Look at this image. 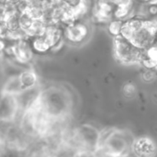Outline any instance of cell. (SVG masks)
Masks as SVG:
<instances>
[{
	"instance_id": "30bf717a",
	"label": "cell",
	"mask_w": 157,
	"mask_h": 157,
	"mask_svg": "<svg viewBox=\"0 0 157 157\" xmlns=\"http://www.w3.org/2000/svg\"><path fill=\"white\" fill-rule=\"evenodd\" d=\"M31 46L35 55H44L52 51V44L44 35L29 38Z\"/></svg>"
},
{
	"instance_id": "ac0fdd59",
	"label": "cell",
	"mask_w": 157,
	"mask_h": 157,
	"mask_svg": "<svg viewBox=\"0 0 157 157\" xmlns=\"http://www.w3.org/2000/svg\"><path fill=\"white\" fill-rule=\"evenodd\" d=\"M117 6H133V0H114L113 2Z\"/></svg>"
},
{
	"instance_id": "e0dca14e",
	"label": "cell",
	"mask_w": 157,
	"mask_h": 157,
	"mask_svg": "<svg viewBox=\"0 0 157 157\" xmlns=\"http://www.w3.org/2000/svg\"><path fill=\"white\" fill-rule=\"evenodd\" d=\"M124 92L126 96L127 97H133L136 92V87L133 84H128L124 87Z\"/></svg>"
},
{
	"instance_id": "9a60e30c",
	"label": "cell",
	"mask_w": 157,
	"mask_h": 157,
	"mask_svg": "<svg viewBox=\"0 0 157 157\" xmlns=\"http://www.w3.org/2000/svg\"><path fill=\"white\" fill-rule=\"evenodd\" d=\"M156 71L154 69L146 68L142 75V78L146 82H150L156 78Z\"/></svg>"
},
{
	"instance_id": "7c38bea8",
	"label": "cell",
	"mask_w": 157,
	"mask_h": 157,
	"mask_svg": "<svg viewBox=\"0 0 157 157\" xmlns=\"http://www.w3.org/2000/svg\"><path fill=\"white\" fill-rule=\"evenodd\" d=\"M47 25V23L43 20V18L34 20L32 26L27 32L29 38L44 35Z\"/></svg>"
},
{
	"instance_id": "4fadbf2b",
	"label": "cell",
	"mask_w": 157,
	"mask_h": 157,
	"mask_svg": "<svg viewBox=\"0 0 157 157\" xmlns=\"http://www.w3.org/2000/svg\"><path fill=\"white\" fill-rule=\"evenodd\" d=\"M124 22V20L117 19V18H113L111 21H109L107 23V30H108L109 34L113 37L121 35Z\"/></svg>"
},
{
	"instance_id": "603a6c76",
	"label": "cell",
	"mask_w": 157,
	"mask_h": 157,
	"mask_svg": "<svg viewBox=\"0 0 157 157\" xmlns=\"http://www.w3.org/2000/svg\"><path fill=\"white\" fill-rule=\"evenodd\" d=\"M150 3H154V4H157V0H153V1Z\"/></svg>"
},
{
	"instance_id": "52a82bcc",
	"label": "cell",
	"mask_w": 157,
	"mask_h": 157,
	"mask_svg": "<svg viewBox=\"0 0 157 157\" xmlns=\"http://www.w3.org/2000/svg\"><path fill=\"white\" fill-rule=\"evenodd\" d=\"M59 23L48 24L46 27L44 35L52 44V51L61 48L64 41V28Z\"/></svg>"
},
{
	"instance_id": "8fae6325",
	"label": "cell",
	"mask_w": 157,
	"mask_h": 157,
	"mask_svg": "<svg viewBox=\"0 0 157 157\" xmlns=\"http://www.w3.org/2000/svg\"><path fill=\"white\" fill-rule=\"evenodd\" d=\"M19 79L24 90L36 87L38 85V76L36 72L30 67L24 69L19 74Z\"/></svg>"
},
{
	"instance_id": "7a4b0ae2",
	"label": "cell",
	"mask_w": 157,
	"mask_h": 157,
	"mask_svg": "<svg viewBox=\"0 0 157 157\" xmlns=\"http://www.w3.org/2000/svg\"><path fill=\"white\" fill-rule=\"evenodd\" d=\"M113 49L116 58L121 62L127 64H140L143 49L121 35L114 37Z\"/></svg>"
},
{
	"instance_id": "6da1fadb",
	"label": "cell",
	"mask_w": 157,
	"mask_h": 157,
	"mask_svg": "<svg viewBox=\"0 0 157 157\" xmlns=\"http://www.w3.org/2000/svg\"><path fill=\"white\" fill-rule=\"evenodd\" d=\"M134 140H130V136L127 133L121 130H107L104 133V147L105 153L116 157H122L125 156V153L131 149L132 144Z\"/></svg>"
},
{
	"instance_id": "3957f363",
	"label": "cell",
	"mask_w": 157,
	"mask_h": 157,
	"mask_svg": "<svg viewBox=\"0 0 157 157\" xmlns=\"http://www.w3.org/2000/svg\"><path fill=\"white\" fill-rule=\"evenodd\" d=\"M90 33V27L83 19L76 20L71 24L64 27V41L75 45L84 42Z\"/></svg>"
},
{
	"instance_id": "ffe728a7",
	"label": "cell",
	"mask_w": 157,
	"mask_h": 157,
	"mask_svg": "<svg viewBox=\"0 0 157 157\" xmlns=\"http://www.w3.org/2000/svg\"><path fill=\"white\" fill-rule=\"evenodd\" d=\"M6 44L4 41V40L0 38V60L3 58L4 54L6 53Z\"/></svg>"
},
{
	"instance_id": "44dd1931",
	"label": "cell",
	"mask_w": 157,
	"mask_h": 157,
	"mask_svg": "<svg viewBox=\"0 0 157 157\" xmlns=\"http://www.w3.org/2000/svg\"><path fill=\"white\" fill-rule=\"evenodd\" d=\"M5 21L4 5H0V22Z\"/></svg>"
},
{
	"instance_id": "5bb4252c",
	"label": "cell",
	"mask_w": 157,
	"mask_h": 157,
	"mask_svg": "<svg viewBox=\"0 0 157 157\" xmlns=\"http://www.w3.org/2000/svg\"><path fill=\"white\" fill-rule=\"evenodd\" d=\"M34 20L35 19H33L27 12L20 13V15H19L20 27H21V29H25L26 32H28V30H29V29L31 28V26H32Z\"/></svg>"
},
{
	"instance_id": "8992f818",
	"label": "cell",
	"mask_w": 157,
	"mask_h": 157,
	"mask_svg": "<svg viewBox=\"0 0 157 157\" xmlns=\"http://www.w3.org/2000/svg\"><path fill=\"white\" fill-rule=\"evenodd\" d=\"M116 5L109 0H98L93 8L94 17L100 22H107L113 19Z\"/></svg>"
},
{
	"instance_id": "277c9868",
	"label": "cell",
	"mask_w": 157,
	"mask_h": 157,
	"mask_svg": "<svg viewBox=\"0 0 157 157\" xmlns=\"http://www.w3.org/2000/svg\"><path fill=\"white\" fill-rule=\"evenodd\" d=\"M9 52L14 59L18 64L23 65L30 64L35 55L29 39L13 41L12 45L9 47Z\"/></svg>"
},
{
	"instance_id": "5b68a950",
	"label": "cell",
	"mask_w": 157,
	"mask_h": 157,
	"mask_svg": "<svg viewBox=\"0 0 157 157\" xmlns=\"http://www.w3.org/2000/svg\"><path fill=\"white\" fill-rule=\"evenodd\" d=\"M131 150L136 157H155L157 147L154 141L147 136H142L133 140Z\"/></svg>"
},
{
	"instance_id": "d6986e66",
	"label": "cell",
	"mask_w": 157,
	"mask_h": 157,
	"mask_svg": "<svg viewBox=\"0 0 157 157\" xmlns=\"http://www.w3.org/2000/svg\"><path fill=\"white\" fill-rule=\"evenodd\" d=\"M62 1L67 6H71L72 8H75L77 6H78L81 2L82 0H62Z\"/></svg>"
},
{
	"instance_id": "7402d4cb",
	"label": "cell",
	"mask_w": 157,
	"mask_h": 157,
	"mask_svg": "<svg viewBox=\"0 0 157 157\" xmlns=\"http://www.w3.org/2000/svg\"><path fill=\"white\" fill-rule=\"evenodd\" d=\"M142 1H144V2H148V3H150V2H151L153 1V0H142Z\"/></svg>"
},
{
	"instance_id": "ba28073f",
	"label": "cell",
	"mask_w": 157,
	"mask_h": 157,
	"mask_svg": "<svg viewBox=\"0 0 157 157\" xmlns=\"http://www.w3.org/2000/svg\"><path fill=\"white\" fill-rule=\"evenodd\" d=\"M19 75H14L9 77L2 85V94L5 96L15 97L24 90L19 79Z\"/></svg>"
},
{
	"instance_id": "2e32d148",
	"label": "cell",
	"mask_w": 157,
	"mask_h": 157,
	"mask_svg": "<svg viewBox=\"0 0 157 157\" xmlns=\"http://www.w3.org/2000/svg\"><path fill=\"white\" fill-rule=\"evenodd\" d=\"M10 33V30L8 28L6 21L0 22V38L1 39H8Z\"/></svg>"
},
{
	"instance_id": "9c48e42d",
	"label": "cell",
	"mask_w": 157,
	"mask_h": 157,
	"mask_svg": "<svg viewBox=\"0 0 157 157\" xmlns=\"http://www.w3.org/2000/svg\"><path fill=\"white\" fill-rule=\"evenodd\" d=\"M140 64L145 68L157 70V42L143 50Z\"/></svg>"
}]
</instances>
